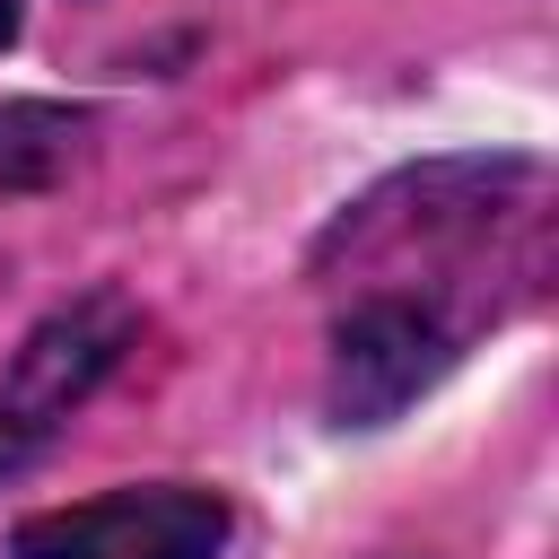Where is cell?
Returning a JSON list of instances; mask_svg holds the SVG:
<instances>
[{
  "instance_id": "5",
  "label": "cell",
  "mask_w": 559,
  "mask_h": 559,
  "mask_svg": "<svg viewBox=\"0 0 559 559\" xmlns=\"http://www.w3.org/2000/svg\"><path fill=\"white\" fill-rule=\"evenodd\" d=\"M9 35H17V0H0V44H9Z\"/></svg>"
},
{
  "instance_id": "2",
  "label": "cell",
  "mask_w": 559,
  "mask_h": 559,
  "mask_svg": "<svg viewBox=\"0 0 559 559\" xmlns=\"http://www.w3.org/2000/svg\"><path fill=\"white\" fill-rule=\"evenodd\" d=\"M218 542H227V507L183 480L114 489L17 524V559H218Z\"/></svg>"
},
{
  "instance_id": "4",
  "label": "cell",
  "mask_w": 559,
  "mask_h": 559,
  "mask_svg": "<svg viewBox=\"0 0 559 559\" xmlns=\"http://www.w3.org/2000/svg\"><path fill=\"white\" fill-rule=\"evenodd\" d=\"M70 148H79V114H61V105H0V192L44 183Z\"/></svg>"
},
{
  "instance_id": "3",
  "label": "cell",
  "mask_w": 559,
  "mask_h": 559,
  "mask_svg": "<svg viewBox=\"0 0 559 559\" xmlns=\"http://www.w3.org/2000/svg\"><path fill=\"white\" fill-rule=\"evenodd\" d=\"M454 358V332L437 306L419 297H358L341 323H332V419L349 428H376L393 419L411 393H428Z\"/></svg>"
},
{
  "instance_id": "1",
  "label": "cell",
  "mask_w": 559,
  "mask_h": 559,
  "mask_svg": "<svg viewBox=\"0 0 559 559\" xmlns=\"http://www.w3.org/2000/svg\"><path fill=\"white\" fill-rule=\"evenodd\" d=\"M122 341H131V306L114 288H96V297L61 306L52 323H35V341L0 376V472H26L44 454V437L105 384V367L122 358Z\"/></svg>"
}]
</instances>
